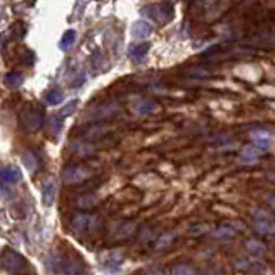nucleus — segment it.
<instances>
[{"mask_svg":"<svg viewBox=\"0 0 275 275\" xmlns=\"http://www.w3.org/2000/svg\"><path fill=\"white\" fill-rule=\"evenodd\" d=\"M140 16L147 17V19H151L153 23L168 24L171 19H173V16H175V7H173V3H171V2L165 0V2L142 7V9H140Z\"/></svg>","mask_w":275,"mask_h":275,"instance_id":"f257e3e1","label":"nucleus"},{"mask_svg":"<svg viewBox=\"0 0 275 275\" xmlns=\"http://www.w3.org/2000/svg\"><path fill=\"white\" fill-rule=\"evenodd\" d=\"M45 121V111L38 106H28L19 112V125L26 132H37Z\"/></svg>","mask_w":275,"mask_h":275,"instance_id":"f03ea898","label":"nucleus"},{"mask_svg":"<svg viewBox=\"0 0 275 275\" xmlns=\"http://www.w3.org/2000/svg\"><path fill=\"white\" fill-rule=\"evenodd\" d=\"M2 269L10 275H21L28 270V262L23 255L12 249H5L2 253Z\"/></svg>","mask_w":275,"mask_h":275,"instance_id":"7ed1b4c3","label":"nucleus"},{"mask_svg":"<svg viewBox=\"0 0 275 275\" xmlns=\"http://www.w3.org/2000/svg\"><path fill=\"white\" fill-rule=\"evenodd\" d=\"M95 225H97V218H95L94 215H89V213H80L71 220L73 230L78 232V234H85V232L94 230Z\"/></svg>","mask_w":275,"mask_h":275,"instance_id":"20e7f679","label":"nucleus"},{"mask_svg":"<svg viewBox=\"0 0 275 275\" xmlns=\"http://www.w3.org/2000/svg\"><path fill=\"white\" fill-rule=\"evenodd\" d=\"M92 177V171L85 166H71L64 171V182L69 185H76V183H83Z\"/></svg>","mask_w":275,"mask_h":275,"instance_id":"39448f33","label":"nucleus"},{"mask_svg":"<svg viewBox=\"0 0 275 275\" xmlns=\"http://www.w3.org/2000/svg\"><path fill=\"white\" fill-rule=\"evenodd\" d=\"M132 109H133V112H137V114L146 116V114H154V112H158L160 106H158V102L153 101V99L139 97L132 102Z\"/></svg>","mask_w":275,"mask_h":275,"instance_id":"423d86ee","label":"nucleus"},{"mask_svg":"<svg viewBox=\"0 0 275 275\" xmlns=\"http://www.w3.org/2000/svg\"><path fill=\"white\" fill-rule=\"evenodd\" d=\"M123 262H125V256L121 255V253L118 251H109L106 253L104 256H102L101 260V265L102 269L106 270V272H116V270H119V267L123 265Z\"/></svg>","mask_w":275,"mask_h":275,"instance_id":"0eeeda50","label":"nucleus"},{"mask_svg":"<svg viewBox=\"0 0 275 275\" xmlns=\"http://www.w3.org/2000/svg\"><path fill=\"white\" fill-rule=\"evenodd\" d=\"M249 139H251V144H255L256 147H260V149H270V147L274 146V135L270 132H267V130H253L251 133H249Z\"/></svg>","mask_w":275,"mask_h":275,"instance_id":"6e6552de","label":"nucleus"},{"mask_svg":"<svg viewBox=\"0 0 275 275\" xmlns=\"http://www.w3.org/2000/svg\"><path fill=\"white\" fill-rule=\"evenodd\" d=\"M55 194H57V182H55V178H47L42 183V203H44V206L54 204Z\"/></svg>","mask_w":275,"mask_h":275,"instance_id":"1a4fd4ad","label":"nucleus"},{"mask_svg":"<svg viewBox=\"0 0 275 275\" xmlns=\"http://www.w3.org/2000/svg\"><path fill=\"white\" fill-rule=\"evenodd\" d=\"M23 180V173L17 166H5L2 168V187L17 185Z\"/></svg>","mask_w":275,"mask_h":275,"instance_id":"9d476101","label":"nucleus"},{"mask_svg":"<svg viewBox=\"0 0 275 275\" xmlns=\"http://www.w3.org/2000/svg\"><path fill=\"white\" fill-rule=\"evenodd\" d=\"M62 267H64V274L66 275H87L85 263H83L80 258H75V256L64 260V265H62Z\"/></svg>","mask_w":275,"mask_h":275,"instance_id":"9b49d317","label":"nucleus"},{"mask_svg":"<svg viewBox=\"0 0 275 275\" xmlns=\"http://www.w3.org/2000/svg\"><path fill=\"white\" fill-rule=\"evenodd\" d=\"M149 49H151L149 42H140V44L132 45V47L128 49L130 59H132L133 62H142L144 59H146V55H147V52H149Z\"/></svg>","mask_w":275,"mask_h":275,"instance_id":"f8f14e48","label":"nucleus"},{"mask_svg":"<svg viewBox=\"0 0 275 275\" xmlns=\"http://www.w3.org/2000/svg\"><path fill=\"white\" fill-rule=\"evenodd\" d=\"M262 156H263V149L256 147L255 144H249V146H244V147L241 149V154H239V158H241L242 161H246V163H253V161L260 160Z\"/></svg>","mask_w":275,"mask_h":275,"instance_id":"ddd939ff","label":"nucleus"},{"mask_svg":"<svg viewBox=\"0 0 275 275\" xmlns=\"http://www.w3.org/2000/svg\"><path fill=\"white\" fill-rule=\"evenodd\" d=\"M151 33H153V26H151V23H147V21H144V19L133 23V26H132V37L133 38L140 40V38L151 37Z\"/></svg>","mask_w":275,"mask_h":275,"instance_id":"4468645a","label":"nucleus"},{"mask_svg":"<svg viewBox=\"0 0 275 275\" xmlns=\"http://www.w3.org/2000/svg\"><path fill=\"white\" fill-rule=\"evenodd\" d=\"M211 235L215 239H220V241H232L237 235V230L234 227H230V225H220V227L211 232Z\"/></svg>","mask_w":275,"mask_h":275,"instance_id":"2eb2a0df","label":"nucleus"},{"mask_svg":"<svg viewBox=\"0 0 275 275\" xmlns=\"http://www.w3.org/2000/svg\"><path fill=\"white\" fill-rule=\"evenodd\" d=\"M244 248L248 249L249 255L253 256H263L267 253V246L263 244L262 241H258V239H246L244 241Z\"/></svg>","mask_w":275,"mask_h":275,"instance_id":"dca6fc26","label":"nucleus"},{"mask_svg":"<svg viewBox=\"0 0 275 275\" xmlns=\"http://www.w3.org/2000/svg\"><path fill=\"white\" fill-rule=\"evenodd\" d=\"M253 227H255L256 234H272V232H275L274 218H256Z\"/></svg>","mask_w":275,"mask_h":275,"instance_id":"f3484780","label":"nucleus"},{"mask_svg":"<svg viewBox=\"0 0 275 275\" xmlns=\"http://www.w3.org/2000/svg\"><path fill=\"white\" fill-rule=\"evenodd\" d=\"M44 101L47 102L49 106H57L64 101V94H62L61 89H51L44 94Z\"/></svg>","mask_w":275,"mask_h":275,"instance_id":"a211bd4d","label":"nucleus"},{"mask_svg":"<svg viewBox=\"0 0 275 275\" xmlns=\"http://www.w3.org/2000/svg\"><path fill=\"white\" fill-rule=\"evenodd\" d=\"M73 153L75 154H78V156H92V154L95 153V146L94 144H90V142H75L73 144Z\"/></svg>","mask_w":275,"mask_h":275,"instance_id":"6ab92c4d","label":"nucleus"},{"mask_svg":"<svg viewBox=\"0 0 275 275\" xmlns=\"http://www.w3.org/2000/svg\"><path fill=\"white\" fill-rule=\"evenodd\" d=\"M23 80H24V76H23V73H19V71H10L3 76V82H5V85L10 87V89L21 87L23 85Z\"/></svg>","mask_w":275,"mask_h":275,"instance_id":"aec40b11","label":"nucleus"},{"mask_svg":"<svg viewBox=\"0 0 275 275\" xmlns=\"http://www.w3.org/2000/svg\"><path fill=\"white\" fill-rule=\"evenodd\" d=\"M75 42H76V31L68 30V31H64V35H62L61 42H59V47H61V51H69V49L75 45Z\"/></svg>","mask_w":275,"mask_h":275,"instance_id":"412c9836","label":"nucleus"},{"mask_svg":"<svg viewBox=\"0 0 275 275\" xmlns=\"http://www.w3.org/2000/svg\"><path fill=\"white\" fill-rule=\"evenodd\" d=\"M23 163H24V166L28 168L30 173H33V171L38 168V160H37V156L31 153V151H26V153L23 154Z\"/></svg>","mask_w":275,"mask_h":275,"instance_id":"4be33fe9","label":"nucleus"},{"mask_svg":"<svg viewBox=\"0 0 275 275\" xmlns=\"http://www.w3.org/2000/svg\"><path fill=\"white\" fill-rule=\"evenodd\" d=\"M108 130H109V126L108 125H94L92 128L87 132V137L92 140H97V139H101V137H104L106 133H108Z\"/></svg>","mask_w":275,"mask_h":275,"instance_id":"5701e85b","label":"nucleus"},{"mask_svg":"<svg viewBox=\"0 0 275 275\" xmlns=\"http://www.w3.org/2000/svg\"><path fill=\"white\" fill-rule=\"evenodd\" d=\"M175 235H177V232H166V234L160 235L156 241V249H161V248H168V246L171 244V242L175 241Z\"/></svg>","mask_w":275,"mask_h":275,"instance_id":"b1692460","label":"nucleus"},{"mask_svg":"<svg viewBox=\"0 0 275 275\" xmlns=\"http://www.w3.org/2000/svg\"><path fill=\"white\" fill-rule=\"evenodd\" d=\"M78 104H80L78 99H73V101H69L68 104H66L64 108L61 109V112H59V116H61L62 119L68 118V116H71L73 112H75L76 109H78Z\"/></svg>","mask_w":275,"mask_h":275,"instance_id":"393cba45","label":"nucleus"},{"mask_svg":"<svg viewBox=\"0 0 275 275\" xmlns=\"http://www.w3.org/2000/svg\"><path fill=\"white\" fill-rule=\"evenodd\" d=\"M116 111H118V106H114V104L104 106V108H99V109H97V114H95V118H97V119L108 118V116H112V114H114Z\"/></svg>","mask_w":275,"mask_h":275,"instance_id":"a878e982","label":"nucleus"},{"mask_svg":"<svg viewBox=\"0 0 275 275\" xmlns=\"http://www.w3.org/2000/svg\"><path fill=\"white\" fill-rule=\"evenodd\" d=\"M171 275H196V272H194V269L190 265L182 263V265H175L171 269Z\"/></svg>","mask_w":275,"mask_h":275,"instance_id":"bb28decb","label":"nucleus"},{"mask_svg":"<svg viewBox=\"0 0 275 275\" xmlns=\"http://www.w3.org/2000/svg\"><path fill=\"white\" fill-rule=\"evenodd\" d=\"M83 83H85V75H82V76H78V80H76L75 83H73V87H82Z\"/></svg>","mask_w":275,"mask_h":275,"instance_id":"cd10ccee","label":"nucleus"},{"mask_svg":"<svg viewBox=\"0 0 275 275\" xmlns=\"http://www.w3.org/2000/svg\"><path fill=\"white\" fill-rule=\"evenodd\" d=\"M147 275H165L163 272H161V270L160 269H153V270H151V272L149 274H147Z\"/></svg>","mask_w":275,"mask_h":275,"instance_id":"c85d7f7f","label":"nucleus"}]
</instances>
